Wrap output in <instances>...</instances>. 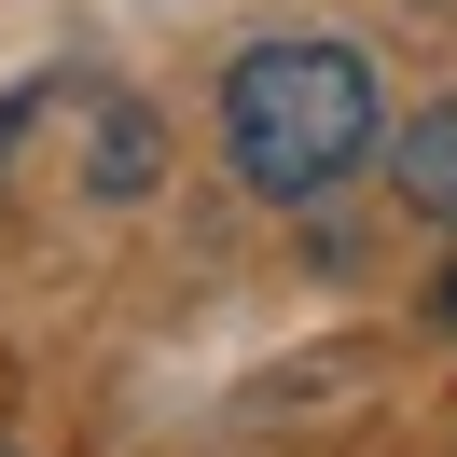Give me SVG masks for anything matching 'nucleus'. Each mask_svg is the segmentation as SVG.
I'll use <instances>...</instances> for the list:
<instances>
[{"instance_id": "nucleus-1", "label": "nucleus", "mask_w": 457, "mask_h": 457, "mask_svg": "<svg viewBox=\"0 0 457 457\" xmlns=\"http://www.w3.org/2000/svg\"><path fill=\"white\" fill-rule=\"evenodd\" d=\"M222 153H236V180L278 195V208L333 195L374 153V70L346 56V42H250V56L222 70Z\"/></svg>"}, {"instance_id": "nucleus-2", "label": "nucleus", "mask_w": 457, "mask_h": 457, "mask_svg": "<svg viewBox=\"0 0 457 457\" xmlns=\"http://www.w3.org/2000/svg\"><path fill=\"white\" fill-rule=\"evenodd\" d=\"M388 195L416 208V222H457V97L402 125V153H388Z\"/></svg>"}, {"instance_id": "nucleus-3", "label": "nucleus", "mask_w": 457, "mask_h": 457, "mask_svg": "<svg viewBox=\"0 0 457 457\" xmlns=\"http://www.w3.org/2000/svg\"><path fill=\"white\" fill-rule=\"evenodd\" d=\"M97 195H153V125L139 112H97Z\"/></svg>"}, {"instance_id": "nucleus-4", "label": "nucleus", "mask_w": 457, "mask_h": 457, "mask_svg": "<svg viewBox=\"0 0 457 457\" xmlns=\"http://www.w3.org/2000/svg\"><path fill=\"white\" fill-rule=\"evenodd\" d=\"M0 457H14V444H0Z\"/></svg>"}]
</instances>
